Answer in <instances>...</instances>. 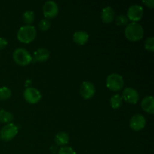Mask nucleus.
<instances>
[{
    "label": "nucleus",
    "mask_w": 154,
    "mask_h": 154,
    "mask_svg": "<svg viewBox=\"0 0 154 154\" xmlns=\"http://www.w3.org/2000/svg\"><path fill=\"white\" fill-rule=\"evenodd\" d=\"M144 28L138 23H130L125 29L124 34L126 38L130 42H138L144 36Z\"/></svg>",
    "instance_id": "nucleus-1"
},
{
    "label": "nucleus",
    "mask_w": 154,
    "mask_h": 154,
    "mask_svg": "<svg viewBox=\"0 0 154 154\" xmlns=\"http://www.w3.org/2000/svg\"><path fill=\"white\" fill-rule=\"evenodd\" d=\"M37 35L36 29L33 26L26 25L20 27L17 32L18 41L24 44H29L35 40Z\"/></svg>",
    "instance_id": "nucleus-2"
},
{
    "label": "nucleus",
    "mask_w": 154,
    "mask_h": 154,
    "mask_svg": "<svg viewBox=\"0 0 154 154\" xmlns=\"http://www.w3.org/2000/svg\"><path fill=\"white\" fill-rule=\"evenodd\" d=\"M14 61L17 65L26 66L32 62V57L27 50L24 48H17L13 53Z\"/></svg>",
    "instance_id": "nucleus-3"
},
{
    "label": "nucleus",
    "mask_w": 154,
    "mask_h": 154,
    "mask_svg": "<svg viewBox=\"0 0 154 154\" xmlns=\"http://www.w3.org/2000/svg\"><path fill=\"white\" fill-rule=\"evenodd\" d=\"M124 85V80L120 75L113 73L108 76L106 79V86L110 90L114 92L120 91Z\"/></svg>",
    "instance_id": "nucleus-4"
},
{
    "label": "nucleus",
    "mask_w": 154,
    "mask_h": 154,
    "mask_svg": "<svg viewBox=\"0 0 154 154\" xmlns=\"http://www.w3.org/2000/svg\"><path fill=\"white\" fill-rule=\"evenodd\" d=\"M18 130L17 126L14 123H8L0 131V138L4 141H11L17 135Z\"/></svg>",
    "instance_id": "nucleus-5"
},
{
    "label": "nucleus",
    "mask_w": 154,
    "mask_h": 154,
    "mask_svg": "<svg viewBox=\"0 0 154 154\" xmlns=\"http://www.w3.org/2000/svg\"><path fill=\"white\" fill-rule=\"evenodd\" d=\"M23 96L25 100L32 105L37 104L42 99V94L39 90L34 87H27L24 90Z\"/></svg>",
    "instance_id": "nucleus-6"
},
{
    "label": "nucleus",
    "mask_w": 154,
    "mask_h": 154,
    "mask_svg": "<svg viewBox=\"0 0 154 154\" xmlns=\"http://www.w3.org/2000/svg\"><path fill=\"white\" fill-rule=\"evenodd\" d=\"M143 15H144V9H143L142 6L138 5H133L128 8L126 17H127L128 20H130L132 22L136 23L141 20V18L143 17Z\"/></svg>",
    "instance_id": "nucleus-7"
},
{
    "label": "nucleus",
    "mask_w": 154,
    "mask_h": 154,
    "mask_svg": "<svg viewBox=\"0 0 154 154\" xmlns=\"http://www.w3.org/2000/svg\"><path fill=\"white\" fill-rule=\"evenodd\" d=\"M59 12V7L54 1H48L44 4L43 13L46 19H52L57 17Z\"/></svg>",
    "instance_id": "nucleus-8"
},
{
    "label": "nucleus",
    "mask_w": 154,
    "mask_h": 154,
    "mask_svg": "<svg viewBox=\"0 0 154 154\" xmlns=\"http://www.w3.org/2000/svg\"><path fill=\"white\" fill-rule=\"evenodd\" d=\"M123 100L131 105H135L139 100V94L135 89L132 87H126L123 91Z\"/></svg>",
    "instance_id": "nucleus-9"
},
{
    "label": "nucleus",
    "mask_w": 154,
    "mask_h": 154,
    "mask_svg": "<svg viewBox=\"0 0 154 154\" xmlns=\"http://www.w3.org/2000/svg\"><path fill=\"white\" fill-rule=\"evenodd\" d=\"M96 93V88L93 83L90 81H84L81 85L80 93L84 99H90L94 96Z\"/></svg>",
    "instance_id": "nucleus-10"
},
{
    "label": "nucleus",
    "mask_w": 154,
    "mask_h": 154,
    "mask_svg": "<svg viewBox=\"0 0 154 154\" xmlns=\"http://www.w3.org/2000/svg\"><path fill=\"white\" fill-rule=\"evenodd\" d=\"M146 126V119L142 114H137L132 116L129 121V126L135 131H140Z\"/></svg>",
    "instance_id": "nucleus-11"
},
{
    "label": "nucleus",
    "mask_w": 154,
    "mask_h": 154,
    "mask_svg": "<svg viewBox=\"0 0 154 154\" xmlns=\"http://www.w3.org/2000/svg\"><path fill=\"white\" fill-rule=\"evenodd\" d=\"M50 57V52L46 48H39L33 54L32 62L34 63H43L47 61Z\"/></svg>",
    "instance_id": "nucleus-12"
},
{
    "label": "nucleus",
    "mask_w": 154,
    "mask_h": 154,
    "mask_svg": "<svg viewBox=\"0 0 154 154\" xmlns=\"http://www.w3.org/2000/svg\"><path fill=\"white\" fill-rule=\"evenodd\" d=\"M141 105L145 112L150 114H154V99L152 96H145L141 101Z\"/></svg>",
    "instance_id": "nucleus-13"
},
{
    "label": "nucleus",
    "mask_w": 154,
    "mask_h": 154,
    "mask_svg": "<svg viewBox=\"0 0 154 154\" xmlns=\"http://www.w3.org/2000/svg\"><path fill=\"white\" fill-rule=\"evenodd\" d=\"M114 11L110 6L105 7L102 11L101 13V18L105 23H110L112 22L114 19Z\"/></svg>",
    "instance_id": "nucleus-14"
},
{
    "label": "nucleus",
    "mask_w": 154,
    "mask_h": 154,
    "mask_svg": "<svg viewBox=\"0 0 154 154\" xmlns=\"http://www.w3.org/2000/svg\"><path fill=\"white\" fill-rule=\"evenodd\" d=\"M89 40V35L87 32L78 31L73 35V41L78 45H84Z\"/></svg>",
    "instance_id": "nucleus-15"
},
{
    "label": "nucleus",
    "mask_w": 154,
    "mask_h": 154,
    "mask_svg": "<svg viewBox=\"0 0 154 154\" xmlns=\"http://www.w3.org/2000/svg\"><path fill=\"white\" fill-rule=\"evenodd\" d=\"M56 144L58 146H65L69 141V136L66 132H60L55 135L54 138Z\"/></svg>",
    "instance_id": "nucleus-16"
},
{
    "label": "nucleus",
    "mask_w": 154,
    "mask_h": 154,
    "mask_svg": "<svg viewBox=\"0 0 154 154\" xmlns=\"http://www.w3.org/2000/svg\"><path fill=\"white\" fill-rule=\"evenodd\" d=\"M14 119L13 114L5 110H0V123H10Z\"/></svg>",
    "instance_id": "nucleus-17"
},
{
    "label": "nucleus",
    "mask_w": 154,
    "mask_h": 154,
    "mask_svg": "<svg viewBox=\"0 0 154 154\" xmlns=\"http://www.w3.org/2000/svg\"><path fill=\"white\" fill-rule=\"evenodd\" d=\"M123 104V99L120 95L115 94L110 99V105L113 109H118Z\"/></svg>",
    "instance_id": "nucleus-18"
},
{
    "label": "nucleus",
    "mask_w": 154,
    "mask_h": 154,
    "mask_svg": "<svg viewBox=\"0 0 154 154\" xmlns=\"http://www.w3.org/2000/svg\"><path fill=\"white\" fill-rule=\"evenodd\" d=\"M35 14L32 11H26L23 14V20L27 25H29L34 21Z\"/></svg>",
    "instance_id": "nucleus-19"
},
{
    "label": "nucleus",
    "mask_w": 154,
    "mask_h": 154,
    "mask_svg": "<svg viewBox=\"0 0 154 154\" xmlns=\"http://www.w3.org/2000/svg\"><path fill=\"white\" fill-rule=\"evenodd\" d=\"M11 96V90L7 87H2L0 88V101H5L8 99Z\"/></svg>",
    "instance_id": "nucleus-20"
},
{
    "label": "nucleus",
    "mask_w": 154,
    "mask_h": 154,
    "mask_svg": "<svg viewBox=\"0 0 154 154\" xmlns=\"http://www.w3.org/2000/svg\"><path fill=\"white\" fill-rule=\"evenodd\" d=\"M116 23L120 26H126L129 24V20L125 15H119L116 17Z\"/></svg>",
    "instance_id": "nucleus-21"
},
{
    "label": "nucleus",
    "mask_w": 154,
    "mask_h": 154,
    "mask_svg": "<svg viewBox=\"0 0 154 154\" xmlns=\"http://www.w3.org/2000/svg\"><path fill=\"white\" fill-rule=\"evenodd\" d=\"M38 26L39 29H40L42 31H48L50 29V27H51V22H50V20L48 19L45 18V19H42V20L39 22Z\"/></svg>",
    "instance_id": "nucleus-22"
},
{
    "label": "nucleus",
    "mask_w": 154,
    "mask_h": 154,
    "mask_svg": "<svg viewBox=\"0 0 154 154\" xmlns=\"http://www.w3.org/2000/svg\"><path fill=\"white\" fill-rule=\"evenodd\" d=\"M144 48L147 51L153 52L154 51V38L150 37L147 38V40L144 42Z\"/></svg>",
    "instance_id": "nucleus-23"
},
{
    "label": "nucleus",
    "mask_w": 154,
    "mask_h": 154,
    "mask_svg": "<svg viewBox=\"0 0 154 154\" xmlns=\"http://www.w3.org/2000/svg\"><path fill=\"white\" fill-rule=\"evenodd\" d=\"M58 154H77L76 152L70 147H63L60 149Z\"/></svg>",
    "instance_id": "nucleus-24"
},
{
    "label": "nucleus",
    "mask_w": 154,
    "mask_h": 154,
    "mask_svg": "<svg viewBox=\"0 0 154 154\" xmlns=\"http://www.w3.org/2000/svg\"><path fill=\"white\" fill-rule=\"evenodd\" d=\"M8 41L4 38H0V50H3L7 47Z\"/></svg>",
    "instance_id": "nucleus-25"
},
{
    "label": "nucleus",
    "mask_w": 154,
    "mask_h": 154,
    "mask_svg": "<svg viewBox=\"0 0 154 154\" xmlns=\"http://www.w3.org/2000/svg\"><path fill=\"white\" fill-rule=\"evenodd\" d=\"M144 4L146 5V6L150 8H153L154 7V1L153 0H146V1L142 2Z\"/></svg>",
    "instance_id": "nucleus-26"
}]
</instances>
